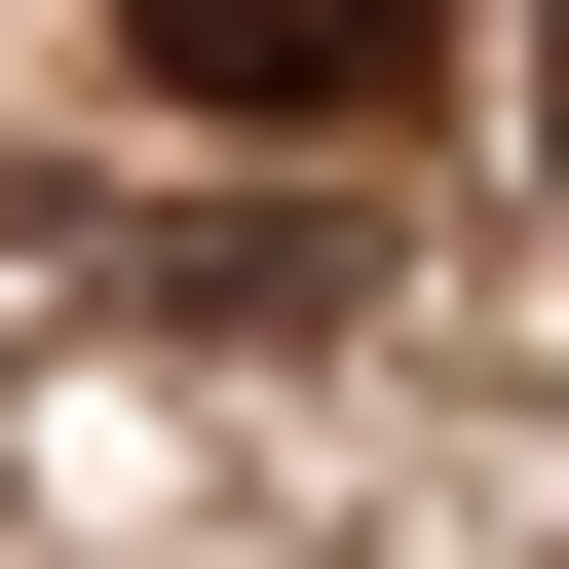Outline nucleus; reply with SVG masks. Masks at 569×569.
Returning a JSON list of instances; mask_svg holds the SVG:
<instances>
[{"mask_svg": "<svg viewBox=\"0 0 569 569\" xmlns=\"http://www.w3.org/2000/svg\"><path fill=\"white\" fill-rule=\"evenodd\" d=\"M114 77H152L190 152H380V114L456 77V0H114Z\"/></svg>", "mask_w": 569, "mask_h": 569, "instance_id": "obj_1", "label": "nucleus"}, {"mask_svg": "<svg viewBox=\"0 0 569 569\" xmlns=\"http://www.w3.org/2000/svg\"><path fill=\"white\" fill-rule=\"evenodd\" d=\"M531 152H569V39H531Z\"/></svg>", "mask_w": 569, "mask_h": 569, "instance_id": "obj_2", "label": "nucleus"}]
</instances>
